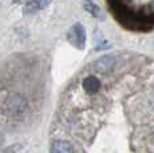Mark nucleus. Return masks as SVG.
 I'll return each instance as SVG.
<instances>
[{
  "mask_svg": "<svg viewBox=\"0 0 154 153\" xmlns=\"http://www.w3.org/2000/svg\"><path fill=\"white\" fill-rule=\"evenodd\" d=\"M28 108V102L22 94L19 93H10L5 95L2 102V111L4 116L17 118L23 116Z\"/></svg>",
  "mask_w": 154,
  "mask_h": 153,
  "instance_id": "nucleus-1",
  "label": "nucleus"
},
{
  "mask_svg": "<svg viewBox=\"0 0 154 153\" xmlns=\"http://www.w3.org/2000/svg\"><path fill=\"white\" fill-rule=\"evenodd\" d=\"M67 39L76 48L83 50L86 45V28L81 23H75L67 32Z\"/></svg>",
  "mask_w": 154,
  "mask_h": 153,
  "instance_id": "nucleus-2",
  "label": "nucleus"
},
{
  "mask_svg": "<svg viewBox=\"0 0 154 153\" xmlns=\"http://www.w3.org/2000/svg\"><path fill=\"white\" fill-rule=\"evenodd\" d=\"M117 64V58L114 55H105L100 57L99 59H97L95 62H93L91 67L95 70L97 73L105 74V73H110Z\"/></svg>",
  "mask_w": 154,
  "mask_h": 153,
  "instance_id": "nucleus-3",
  "label": "nucleus"
},
{
  "mask_svg": "<svg viewBox=\"0 0 154 153\" xmlns=\"http://www.w3.org/2000/svg\"><path fill=\"white\" fill-rule=\"evenodd\" d=\"M50 3H51V0H32V2L26 3L24 8H23V12H24L26 15L36 14V12H39V11L44 10Z\"/></svg>",
  "mask_w": 154,
  "mask_h": 153,
  "instance_id": "nucleus-4",
  "label": "nucleus"
},
{
  "mask_svg": "<svg viewBox=\"0 0 154 153\" xmlns=\"http://www.w3.org/2000/svg\"><path fill=\"white\" fill-rule=\"evenodd\" d=\"M82 85H83L85 92L88 93V94H95V93H98L99 89H100V81L94 75L86 76Z\"/></svg>",
  "mask_w": 154,
  "mask_h": 153,
  "instance_id": "nucleus-5",
  "label": "nucleus"
},
{
  "mask_svg": "<svg viewBox=\"0 0 154 153\" xmlns=\"http://www.w3.org/2000/svg\"><path fill=\"white\" fill-rule=\"evenodd\" d=\"M51 153H74V149L69 141L56 140L51 145Z\"/></svg>",
  "mask_w": 154,
  "mask_h": 153,
  "instance_id": "nucleus-6",
  "label": "nucleus"
},
{
  "mask_svg": "<svg viewBox=\"0 0 154 153\" xmlns=\"http://www.w3.org/2000/svg\"><path fill=\"white\" fill-rule=\"evenodd\" d=\"M83 7H85V10L87 11L91 16L97 17V19H99V20L103 19L102 10H100V8L93 2V0H85V2H83Z\"/></svg>",
  "mask_w": 154,
  "mask_h": 153,
  "instance_id": "nucleus-7",
  "label": "nucleus"
},
{
  "mask_svg": "<svg viewBox=\"0 0 154 153\" xmlns=\"http://www.w3.org/2000/svg\"><path fill=\"white\" fill-rule=\"evenodd\" d=\"M12 2L16 4H26V3H28V0H12Z\"/></svg>",
  "mask_w": 154,
  "mask_h": 153,
  "instance_id": "nucleus-8",
  "label": "nucleus"
},
{
  "mask_svg": "<svg viewBox=\"0 0 154 153\" xmlns=\"http://www.w3.org/2000/svg\"><path fill=\"white\" fill-rule=\"evenodd\" d=\"M149 5H150V10H152V12L154 14V0H153V2H152V3H150V4H149Z\"/></svg>",
  "mask_w": 154,
  "mask_h": 153,
  "instance_id": "nucleus-9",
  "label": "nucleus"
}]
</instances>
